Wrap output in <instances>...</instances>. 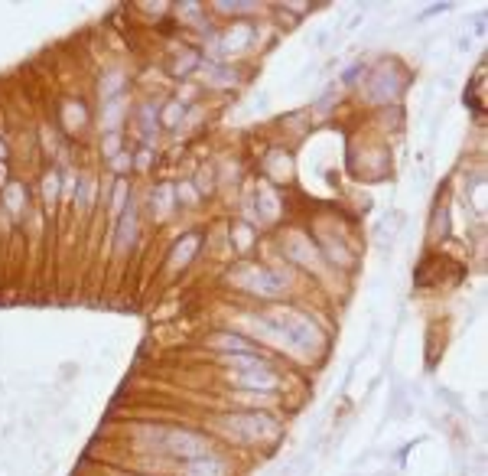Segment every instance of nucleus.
<instances>
[{
  "mask_svg": "<svg viewBox=\"0 0 488 476\" xmlns=\"http://www.w3.org/2000/svg\"><path fill=\"white\" fill-rule=\"evenodd\" d=\"M202 437L189 434V431H173L169 434V450L173 453H186V457H195V453H202Z\"/></svg>",
  "mask_w": 488,
  "mask_h": 476,
  "instance_id": "nucleus-1",
  "label": "nucleus"
},
{
  "mask_svg": "<svg viewBox=\"0 0 488 476\" xmlns=\"http://www.w3.org/2000/svg\"><path fill=\"white\" fill-rule=\"evenodd\" d=\"M186 476H225V463L215 457H202V460L186 463Z\"/></svg>",
  "mask_w": 488,
  "mask_h": 476,
  "instance_id": "nucleus-2",
  "label": "nucleus"
}]
</instances>
